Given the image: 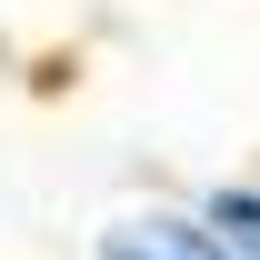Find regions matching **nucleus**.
Listing matches in <instances>:
<instances>
[{
    "label": "nucleus",
    "instance_id": "nucleus-1",
    "mask_svg": "<svg viewBox=\"0 0 260 260\" xmlns=\"http://www.w3.org/2000/svg\"><path fill=\"white\" fill-rule=\"evenodd\" d=\"M100 260H230V250L210 230H180V220H130V230H110Z\"/></svg>",
    "mask_w": 260,
    "mask_h": 260
},
{
    "label": "nucleus",
    "instance_id": "nucleus-2",
    "mask_svg": "<svg viewBox=\"0 0 260 260\" xmlns=\"http://www.w3.org/2000/svg\"><path fill=\"white\" fill-rule=\"evenodd\" d=\"M210 230H220V250L260 260V190H220L210 200Z\"/></svg>",
    "mask_w": 260,
    "mask_h": 260
}]
</instances>
